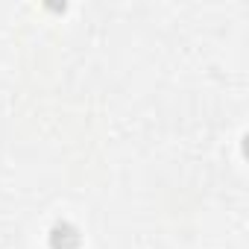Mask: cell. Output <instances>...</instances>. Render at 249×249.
I'll list each match as a JSON object with an SVG mask.
<instances>
[{
    "instance_id": "6da1fadb",
    "label": "cell",
    "mask_w": 249,
    "mask_h": 249,
    "mask_svg": "<svg viewBox=\"0 0 249 249\" xmlns=\"http://www.w3.org/2000/svg\"><path fill=\"white\" fill-rule=\"evenodd\" d=\"M50 243H53V249H76V246H79V234H76V229H73V226L62 223V226H56V229H53Z\"/></svg>"
}]
</instances>
